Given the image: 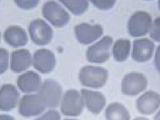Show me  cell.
<instances>
[{
    "mask_svg": "<svg viewBox=\"0 0 160 120\" xmlns=\"http://www.w3.org/2000/svg\"><path fill=\"white\" fill-rule=\"evenodd\" d=\"M61 85L52 79H47L41 84L38 95L46 107L56 108L59 107L62 95Z\"/></svg>",
    "mask_w": 160,
    "mask_h": 120,
    "instance_id": "obj_1",
    "label": "cell"
},
{
    "mask_svg": "<svg viewBox=\"0 0 160 120\" xmlns=\"http://www.w3.org/2000/svg\"><path fill=\"white\" fill-rule=\"evenodd\" d=\"M108 76V71L104 68L97 66H86L80 70L79 77L83 86L98 88L105 85Z\"/></svg>",
    "mask_w": 160,
    "mask_h": 120,
    "instance_id": "obj_2",
    "label": "cell"
},
{
    "mask_svg": "<svg viewBox=\"0 0 160 120\" xmlns=\"http://www.w3.org/2000/svg\"><path fill=\"white\" fill-rule=\"evenodd\" d=\"M84 102L79 92L75 89L68 90L64 94L61 105V111L68 117H78L82 112Z\"/></svg>",
    "mask_w": 160,
    "mask_h": 120,
    "instance_id": "obj_3",
    "label": "cell"
},
{
    "mask_svg": "<svg viewBox=\"0 0 160 120\" xmlns=\"http://www.w3.org/2000/svg\"><path fill=\"white\" fill-rule=\"evenodd\" d=\"M43 16L55 27H61L69 22V14L60 4L54 1L45 3L42 8Z\"/></svg>",
    "mask_w": 160,
    "mask_h": 120,
    "instance_id": "obj_4",
    "label": "cell"
},
{
    "mask_svg": "<svg viewBox=\"0 0 160 120\" xmlns=\"http://www.w3.org/2000/svg\"><path fill=\"white\" fill-rule=\"evenodd\" d=\"M46 108L38 94H27L20 102L18 112L23 117L32 118L42 114Z\"/></svg>",
    "mask_w": 160,
    "mask_h": 120,
    "instance_id": "obj_5",
    "label": "cell"
},
{
    "mask_svg": "<svg viewBox=\"0 0 160 120\" xmlns=\"http://www.w3.org/2000/svg\"><path fill=\"white\" fill-rule=\"evenodd\" d=\"M152 21L151 16L147 12L136 11L132 15L129 20V33L133 37L145 35L151 28Z\"/></svg>",
    "mask_w": 160,
    "mask_h": 120,
    "instance_id": "obj_6",
    "label": "cell"
},
{
    "mask_svg": "<svg viewBox=\"0 0 160 120\" xmlns=\"http://www.w3.org/2000/svg\"><path fill=\"white\" fill-rule=\"evenodd\" d=\"M148 81L142 73L131 72L126 75L122 81L121 90L124 95L136 96L146 89Z\"/></svg>",
    "mask_w": 160,
    "mask_h": 120,
    "instance_id": "obj_7",
    "label": "cell"
},
{
    "mask_svg": "<svg viewBox=\"0 0 160 120\" xmlns=\"http://www.w3.org/2000/svg\"><path fill=\"white\" fill-rule=\"evenodd\" d=\"M29 32L32 41L40 46L48 44L53 35L51 27L41 19L34 20L30 23Z\"/></svg>",
    "mask_w": 160,
    "mask_h": 120,
    "instance_id": "obj_8",
    "label": "cell"
},
{
    "mask_svg": "<svg viewBox=\"0 0 160 120\" xmlns=\"http://www.w3.org/2000/svg\"><path fill=\"white\" fill-rule=\"evenodd\" d=\"M112 42V38L106 36L96 44L89 47L86 53L88 60L94 63L105 62L110 57V49Z\"/></svg>",
    "mask_w": 160,
    "mask_h": 120,
    "instance_id": "obj_9",
    "label": "cell"
},
{
    "mask_svg": "<svg viewBox=\"0 0 160 120\" xmlns=\"http://www.w3.org/2000/svg\"><path fill=\"white\" fill-rule=\"evenodd\" d=\"M160 107V96L158 92L148 91L140 96L136 101V107L140 114L150 115Z\"/></svg>",
    "mask_w": 160,
    "mask_h": 120,
    "instance_id": "obj_10",
    "label": "cell"
},
{
    "mask_svg": "<svg viewBox=\"0 0 160 120\" xmlns=\"http://www.w3.org/2000/svg\"><path fill=\"white\" fill-rule=\"evenodd\" d=\"M20 96L19 92L14 85H3L0 89V111L8 112L15 109Z\"/></svg>",
    "mask_w": 160,
    "mask_h": 120,
    "instance_id": "obj_11",
    "label": "cell"
},
{
    "mask_svg": "<svg viewBox=\"0 0 160 120\" xmlns=\"http://www.w3.org/2000/svg\"><path fill=\"white\" fill-rule=\"evenodd\" d=\"M76 37L80 43L88 44L98 39L103 34V28L100 25H90L82 23L75 26Z\"/></svg>",
    "mask_w": 160,
    "mask_h": 120,
    "instance_id": "obj_12",
    "label": "cell"
},
{
    "mask_svg": "<svg viewBox=\"0 0 160 120\" xmlns=\"http://www.w3.org/2000/svg\"><path fill=\"white\" fill-rule=\"evenodd\" d=\"M81 94L84 104L89 112L94 114H99L101 112L106 102L105 97L102 93L82 89Z\"/></svg>",
    "mask_w": 160,
    "mask_h": 120,
    "instance_id": "obj_13",
    "label": "cell"
},
{
    "mask_svg": "<svg viewBox=\"0 0 160 120\" xmlns=\"http://www.w3.org/2000/svg\"><path fill=\"white\" fill-rule=\"evenodd\" d=\"M56 64L54 54L47 49H40L35 53L33 65L38 70L43 73H48L52 70Z\"/></svg>",
    "mask_w": 160,
    "mask_h": 120,
    "instance_id": "obj_14",
    "label": "cell"
},
{
    "mask_svg": "<svg viewBox=\"0 0 160 120\" xmlns=\"http://www.w3.org/2000/svg\"><path fill=\"white\" fill-rule=\"evenodd\" d=\"M155 48V44L148 39H136L133 42L132 56L134 60L143 62L152 57Z\"/></svg>",
    "mask_w": 160,
    "mask_h": 120,
    "instance_id": "obj_15",
    "label": "cell"
},
{
    "mask_svg": "<svg viewBox=\"0 0 160 120\" xmlns=\"http://www.w3.org/2000/svg\"><path fill=\"white\" fill-rule=\"evenodd\" d=\"M40 82L41 79L38 74L28 71L18 77L17 85L22 92L31 93L38 90Z\"/></svg>",
    "mask_w": 160,
    "mask_h": 120,
    "instance_id": "obj_16",
    "label": "cell"
},
{
    "mask_svg": "<svg viewBox=\"0 0 160 120\" xmlns=\"http://www.w3.org/2000/svg\"><path fill=\"white\" fill-rule=\"evenodd\" d=\"M4 38L7 43L14 48L26 45L28 37L25 31L18 26H11L5 31Z\"/></svg>",
    "mask_w": 160,
    "mask_h": 120,
    "instance_id": "obj_17",
    "label": "cell"
},
{
    "mask_svg": "<svg viewBox=\"0 0 160 120\" xmlns=\"http://www.w3.org/2000/svg\"><path fill=\"white\" fill-rule=\"evenodd\" d=\"M32 62L30 52L27 50H18L11 54V70L15 72H21L28 68Z\"/></svg>",
    "mask_w": 160,
    "mask_h": 120,
    "instance_id": "obj_18",
    "label": "cell"
},
{
    "mask_svg": "<svg viewBox=\"0 0 160 120\" xmlns=\"http://www.w3.org/2000/svg\"><path fill=\"white\" fill-rule=\"evenodd\" d=\"M107 120H130L131 115L127 108L118 102L110 104L105 111Z\"/></svg>",
    "mask_w": 160,
    "mask_h": 120,
    "instance_id": "obj_19",
    "label": "cell"
},
{
    "mask_svg": "<svg viewBox=\"0 0 160 120\" xmlns=\"http://www.w3.org/2000/svg\"><path fill=\"white\" fill-rule=\"evenodd\" d=\"M131 42L129 39H119L117 40L112 49L113 55L118 61L126 60L129 54Z\"/></svg>",
    "mask_w": 160,
    "mask_h": 120,
    "instance_id": "obj_20",
    "label": "cell"
},
{
    "mask_svg": "<svg viewBox=\"0 0 160 120\" xmlns=\"http://www.w3.org/2000/svg\"><path fill=\"white\" fill-rule=\"evenodd\" d=\"M72 13L80 15L83 13L88 7V2L86 1H61Z\"/></svg>",
    "mask_w": 160,
    "mask_h": 120,
    "instance_id": "obj_21",
    "label": "cell"
},
{
    "mask_svg": "<svg viewBox=\"0 0 160 120\" xmlns=\"http://www.w3.org/2000/svg\"><path fill=\"white\" fill-rule=\"evenodd\" d=\"M150 37L160 42V17L156 18L153 22L150 32Z\"/></svg>",
    "mask_w": 160,
    "mask_h": 120,
    "instance_id": "obj_22",
    "label": "cell"
},
{
    "mask_svg": "<svg viewBox=\"0 0 160 120\" xmlns=\"http://www.w3.org/2000/svg\"><path fill=\"white\" fill-rule=\"evenodd\" d=\"M8 53L4 49L0 48V74L6 71L8 66Z\"/></svg>",
    "mask_w": 160,
    "mask_h": 120,
    "instance_id": "obj_23",
    "label": "cell"
},
{
    "mask_svg": "<svg viewBox=\"0 0 160 120\" xmlns=\"http://www.w3.org/2000/svg\"><path fill=\"white\" fill-rule=\"evenodd\" d=\"M61 116L57 110L51 109L34 120H61Z\"/></svg>",
    "mask_w": 160,
    "mask_h": 120,
    "instance_id": "obj_24",
    "label": "cell"
},
{
    "mask_svg": "<svg viewBox=\"0 0 160 120\" xmlns=\"http://www.w3.org/2000/svg\"><path fill=\"white\" fill-rule=\"evenodd\" d=\"M91 3H93L94 5L96 6L98 8L102 9H107L111 8L114 5L115 1H92Z\"/></svg>",
    "mask_w": 160,
    "mask_h": 120,
    "instance_id": "obj_25",
    "label": "cell"
},
{
    "mask_svg": "<svg viewBox=\"0 0 160 120\" xmlns=\"http://www.w3.org/2000/svg\"><path fill=\"white\" fill-rule=\"evenodd\" d=\"M15 3L21 8L30 9L35 7L38 3V1H16Z\"/></svg>",
    "mask_w": 160,
    "mask_h": 120,
    "instance_id": "obj_26",
    "label": "cell"
},
{
    "mask_svg": "<svg viewBox=\"0 0 160 120\" xmlns=\"http://www.w3.org/2000/svg\"><path fill=\"white\" fill-rule=\"evenodd\" d=\"M155 66L160 73V45L157 48L154 59Z\"/></svg>",
    "mask_w": 160,
    "mask_h": 120,
    "instance_id": "obj_27",
    "label": "cell"
},
{
    "mask_svg": "<svg viewBox=\"0 0 160 120\" xmlns=\"http://www.w3.org/2000/svg\"><path fill=\"white\" fill-rule=\"evenodd\" d=\"M0 120H16V119L10 115L7 114H1Z\"/></svg>",
    "mask_w": 160,
    "mask_h": 120,
    "instance_id": "obj_28",
    "label": "cell"
},
{
    "mask_svg": "<svg viewBox=\"0 0 160 120\" xmlns=\"http://www.w3.org/2000/svg\"><path fill=\"white\" fill-rule=\"evenodd\" d=\"M154 120H160V110L155 115Z\"/></svg>",
    "mask_w": 160,
    "mask_h": 120,
    "instance_id": "obj_29",
    "label": "cell"
},
{
    "mask_svg": "<svg viewBox=\"0 0 160 120\" xmlns=\"http://www.w3.org/2000/svg\"><path fill=\"white\" fill-rule=\"evenodd\" d=\"M133 120H150L149 119L144 117H137L133 119Z\"/></svg>",
    "mask_w": 160,
    "mask_h": 120,
    "instance_id": "obj_30",
    "label": "cell"
},
{
    "mask_svg": "<svg viewBox=\"0 0 160 120\" xmlns=\"http://www.w3.org/2000/svg\"><path fill=\"white\" fill-rule=\"evenodd\" d=\"M63 120H79L78 119H65Z\"/></svg>",
    "mask_w": 160,
    "mask_h": 120,
    "instance_id": "obj_31",
    "label": "cell"
},
{
    "mask_svg": "<svg viewBox=\"0 0 160 120\" xmlns=\"http://www.w3.org/2000/svg\"><path fill=\"white\" fill-rule=\"evenodd\" d=\"M158 7L160 9V0L158 2Z\"/></svg>",
    "mask_w": 160,
    "mask_h": 120,
    "instance_id": "obj_32",
    "label": "cell"
},
{
    "mask_svg": "<svg viewBox=\"0 0 160 120\" xmlns=\"http://www.w3.org/2000/svg\"><path fill=\"white\" fill-rule=\"evenodd\" d=\"M0 38H1V33H0Z\"/></svg>",
    "mask_w": 160,
    "mask_h": 120,
    "instance_id": "obj_33",
    "label": "cell"
}]
</instances>
